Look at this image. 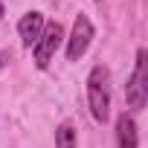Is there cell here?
Segmentation results:
<instances>
[{
  "instance_id": "cell-1",
  "label": "cell",
  "mask_w": 148,
  "mask_h": 148,
  "mask_svg": "<svg viewBox=\"0 0 148 148\" xmlns=\"http://www.w3.org/2000/svg\"><path fill=\"white\" fill-rule=\"evenodd\" d=\"M108 70L105 67H93L87 76V105L96 122H108L110 116V84H108Z\"/></svg>"
},
{
  "instance_id": "cell-2",
  "label": "cell",
  "mask_w": 148,
  "mask_h": 148,
  "mask_svg": "<svg viewBox=\"0 0 148 148\" xmlns=\"http://www.w3.org/2000/svg\"><path fill=\"white\" fill-rule=\"evenodd\" d=\"M61 41H64L61 23H47L44 32H41V38L35 41V67H38V70H47V67H49V61H52V55L58 52Z\"/></svg>"
},
{
  "instance_id": "cell-3",
  "label": "cell",
  "mask_w": 148,
  "mask_h": 148,
  "mask_svg": "<svg viewBox=\"0 0 148 148\" xmlns=\"http://www.w3.org/2000/svg\"><path fill=\"white\" fill-rule=\"evenodd\" d=\"M93 41V23L87 15H79L73 23V35L67 38V61H79Z\"/></svg>"
},
{
  "instance_id": "cell-4",
  "label": "cell",
  "mask_w": 148,
  "mask_h": 148,
  "mask_svg": "<svg viewBox=\"0 0 148 148\" xmlns=\"http://www.w3.org/2000/svg\"><path fill=\"white\" fill-rule=\"evenodd\" d=\"M145 96H148V82H145V49L136 52V67L131 73V82H128V105L134 110H139L145 105Z\"/></svg>"
},
{
  "instance_id": "cell-5",
  "label": "cell",
  "mask_w": 148,
  "mask_h": 148,
  "mask_svg": "<svg viewBox=\"0 0 148 148\" xmlns=\"http://www.w3.org/2000/svg\"><path fill=\"white\" fill-rule=\"evenodd\" d=\"M41 32H44V15L41 12H26L18 23V35H21L23 47H32L41 38Z\"/></svg>"
},
{
  "instance_id": "cell-6",
  "label": "cell",
  "mask_w": 148,
  "mask_h": 148,
  "mask_svg": "<svg viewBox=\"0 0 148 148\" xmlns=\"http://www.w3.org/2000/svg\"><path fill=\"white\" fill-rule=\"evenodd\" d=\"M116 145L119 148H136L139 145V131H136V122L134 116L122 113L116 119Z\"/></svg>"
},
{
  "instance_id": "cell-7",
  "label": "cell",
  "mask_w": 148,
  "mask_h": 148,
  "mask_svg": "<svg viewBox=\"0 0 148 148\" xmlns=\"http://www.w3.org/2000/svg\"><path fill=\"white\" fill-rule=\"evenodd\" d=\"M55 148H76V128L70 122H61L55 131Z\"/></svg>"
},
{
  "instance_id": "cell-8",
  "label": "cell",
  "mask_w": 148,
  "mask_h": 148,
  "mask_svg": "<svg viewBox=\"0 0 148 148\" xmlns=\"http://www.w3.org/2000/svg\"><path fill=\"white\" fill-rule=\"evenodd\" d=\"M3 12H6V9H3V3H0V18H3Z\"/></svg>"
},
{
  "instance_id": "cell-9",
  "label": "cell",
  "mask_w": 148,
  "mask_h": 148,
  "mask_svg": "<svg viewBox=\"0 0 148 148\" xmlns=\"http://www.w3.org/2000/svg\"><path fill=\"white\" fill-rule=\"evenodd\" d=\"M96 3H102V0H96Z\"/></svg>"
}]
</instances>
